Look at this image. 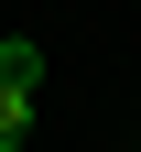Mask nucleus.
<instances>
[{"label": "nucleus", "instance_id": "f257e3e1", "mask_svg": "<svg viewBox=\"0 0 141 152\" xmlns=\"http://www.w3.org/2000/svg\"><path fill=\"white\" fill-rule=\"evenodd\" d=\"M0 87H44V44H33V33H0Z\"/></svg>", "mask_w": 141, "mask_h": 152}, {"label": "nucleus", "instance_id": "f03ea898", "mask_svg": "<svg viewBox=\"0 0 141 152\" xmlns=\"http://www.w3.org/2000/svg\"><path fill=\"white\" fill-rule=\"evenodd\" d=\"M22 130H33V98H22V87H0V152H22Z\"/></svg>", "mask_w": 141, "mask_h": 152}]
</instances>
